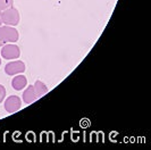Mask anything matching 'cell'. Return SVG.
Returning <instances> with one entry per match:
<instances>
[{"instance_id":"cell-1","label":"cell","mask_w":151,"mask_h":150,"mask_svg":"<svg viewBox=\"0 0 151 150\" xmlns=\"http://www.w3.org/2000/svg\"><path fill=\"white\" fill-rule=\"evenodd\" d=\"M19 39V33L15 26H1L0 25V47L6 43H15Z\"/></svg>"},{"instance_id":"cell-2","label":"cell","mask_w":151,"mask_h":150,"mask_svg":"<svg viewBox=\"0 0 151 150\" xmlns=\"http://www.w3.org/2000/svg\"><path fill=\"white\" fill-rule=\"evenodd\" d=\"M0 17H1L2 24L8 25V26H16V25H18L19 18H21L18 10L14 7H10L6 9V10H2L1 14H0Z\"/></svg>"},{"instance_id":"cell-3","label":"cell","mask_w":151,"mask_h":150,"mask_svg":"<svg viewBox=\"0 0 151 150\" xmlns=\"http://www.w3.org/2000/svg\"><path fill=\"white\" fill-rule=\"evenodd\" d=\"M21 56V49L17 45H4L1 48V57L7 60L17 59Z\"/></svg>"},{"instance_id":"cell-4","label":"cell","mask_w":151,"mask_h":150,"mask_svg":"<svg viewBox=\"0 0 151 150\" xmlns=\"http://www.w3.org/2000/svg\"><path fill=\"white\" fill-rule=\"evenodd\" d=\"M25 64L22 60H14L8 63L7 65L5 66V73L10 76H15L17 74H22L25 72Z\"/></svg>"},{"instance_id":"cell-5","label":"cell","mask_w":151,"mask_h":150,"mask_svg":"<svg viewBox=\"0 0 151 150\" xmlns=\"http://www.w3.org/2000/svg\"><path fill=\"white\" fill-rule=\"evenodd\" d=\"M5 110L9 114H14V112H18L22 107V100L18 96H9L6 98L5 100Z\"/></svg>"},{"instance_id":"cell-6","label":"cell","mask_w":151,"mask_h":150,"mask_svg":"<svg viewBox=\"0 0 151 150\" xmlns=\"http://www.w3.org/2000/svg\"><path fill=\"white\" fill-rule=\"evenodd\" d=\"M23 101L26 104V105H31L33 102H35L39 98L37 97L35 92H34V89H33V85H29L24 92H23Z\"/></svg>"},{"instance_id":"cell-7","label":"cell","mask_w":151,"mask_h":150,"mask_svg":"<svg viewBox=\"0 0 151 150\" xmlns=\"http://www.w3.org/2000/svg\"><path fill=\"white\" fill-rule=\"evenodd\" d=\"M26 85H27V79H26V76L22 74L15 75V77L12 80V87H13V89L17 91L23 90L24 88H26Z\"/></svg>"},{"instance_id":"cell-8","label":"cell","mask_w":151,"mask_h":150,"mask_svg":"<svg viewBox=\"0 0 151 150\" xmlns=\"http://www.w3.org/2000/svg\"><path fill=\"white\" fill-rule=\"evenodd\" d=\"M33 89H34V92H35V94H37L38 98L43 97L45 94L48 93V91H49L48 90V87L42 81H40V80L35 81V83L33 84Z\"/></svg>"},{"instance_id":"cell-9","label":"cell","mask_w":151,"mask_h":150,"mask_svg":"<svg viewBox=\"0 0 151 150\" xmlns=\"http://www.w3.org/2000/svg\"><path fill=\"white\" fill-rule=\"evenodd\" d=\"M13 4H14V0H0V12L13 7Z\"/></svg>"},{"instance_id":"cell-10","label":"cell","mask_w":151,"mask_h":150,"mask_svg":"<svg viewBox=\"0 0 151 150\" xmlns=\"http://www.w3.org/2000/svg\"><path fill=\"white\" fill-rule=\"evenodd\" d=\"M6 99V88L0 84V104Z\"/></svg>"},{"instance_id":"cell-11","label":"cell","mask_w":151,"mask_h":150,"mask_svg":"<svg viewBox=\"0 0 151 150\" xmlns=\"http://www.w3.org/2000/svg\"><path fill=\"white\" fill-rule=\"evenodd\" d=\"M0 25H2V21H1V17H0Z\"/></svg>"},{"instance_id":"cell-12","label":"cell","mask_w":151,"mask_h":150,"mask_svg":"<svg viewBox=\"0 0 151 150\" xmlns=\"http://www.w3.org/2000/svg\"><path fill=\"white\" fill-rule=\"evenodd\" d=\"M0 65H1V58H0Z\"/></svg>"},{"instance_id":"cell-13","label":"cell","mask_w":151,"mask_h":150,"mask_svg":"<svg viewBox=\"0 0 151 150\" xmlns=\"http://www.w3.org/2000/svg\"><path fill=\"white\" fill-rule=\"evenodd\" d=\"M0 14H1V12H0Z\"/></svg>"}]
</instances>
